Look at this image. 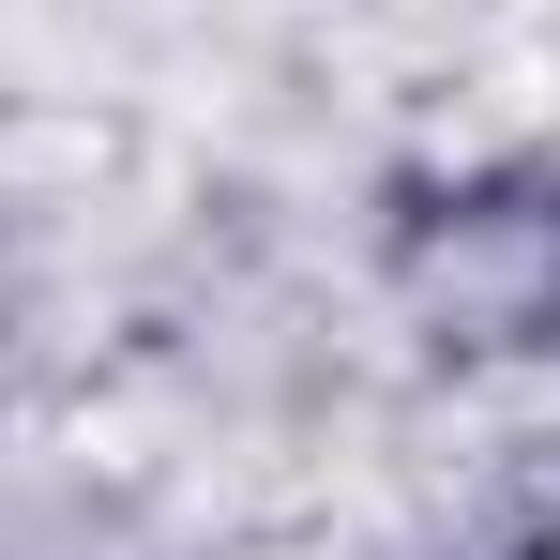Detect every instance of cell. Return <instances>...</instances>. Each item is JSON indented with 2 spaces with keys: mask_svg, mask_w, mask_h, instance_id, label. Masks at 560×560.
<instances>
[{
  "mask_svg": "<svg viewBox=\"0 0 560 560\" xmlns=\"http://www.w3.org/2000/svg\"><path fill=\"white\" fill-rule=\"evenodd\" d=\"M378 288L440 364H560V152L409 167L378 197Z\"/></svg>",
  "mask_w": 560,
  "mask_h": 560,
  "instance_id": "1",
  "label": "cell"
}]
</instances>
